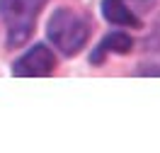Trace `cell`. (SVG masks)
<instances>
[{"label":"cell","mask_w":160,"mask_h":153,"mask_svg":"<svg viewBox=\"0 0 160 153\" xmlns=\"http://www.w3.org/2000/svg\"><path fill=\"white\" fill-rule=\"evenodd\" d=\"M131 46H133V41H131L129 34H124V32L107 34V37L102 39V44L92 51L90 61H92V63H102V61H104V56H107L109 51H112V54H129Z\"/></svg>","instance_id":"4"},{"label":"cell","mask_w":160,"mask_h":153,"mask_svg":"<svg viewBox=\"0 0 160 153\" xmlns=\"http://www.w3.org/2000/svg\"><path fill=\"white\" fill-rule=\"evenodd\" d=\"M102 15L112 24H124V27H138L141 24L138 17L133 15V10H129V5L124 0H102Z\"/></svg>","instance_id":"5"},{"label":"cell","mask_w":160,"mask_h":153,"mask_svg":"<svg viewBox=\"0 0 160 153\" xmlns=\"http://www.w3.org/2000/svg\"><path fill=\"white\" fill-rule=\"evenodd\" d=\"M46 34H49V39L56 44V49L63 56H73V54H78L85 46L88 34H90V24H88V20L82 15L61 8V10H56L51 15Z\"/></svg>","instance_id":"1"},{"label":"cell","mask_w":160,"mask_h":153,"mask_svg":"<svg viewBox=\"0 0 160 153\" xmlns=\"http://www.w3.org/2000/svg\"><path fill=\"white\" fill-rule=\"evenodd\" d=\"M46 0H0V15L8 27V44L22 46L34 32V22Z\"/></svg>","instance_id":"2"},{"label":"cell","mask_w":160,"mask_h":153,"mask_svg":"<svg viewBox=\"0 0 160 153\" xmlns=\"http://www.w3.org/2000/svg\"><path fill=\"white\" fill-rule=\"evenodd\" d=\"M53 68H56V56H53L44 44H37L34 49H29L20 61L12 66L15 75H22V78H32V75H51Z\"/></svg>","instance_id":"3"}]
</instances>
